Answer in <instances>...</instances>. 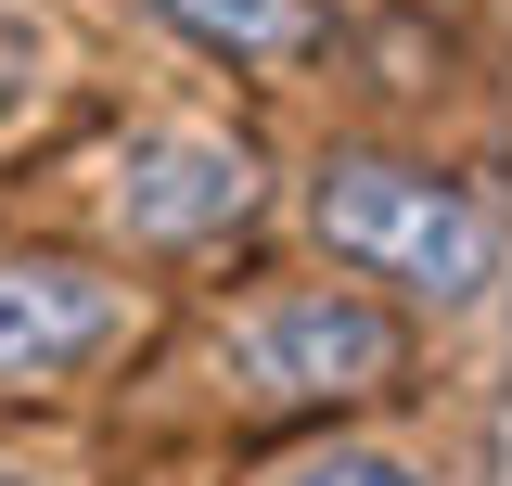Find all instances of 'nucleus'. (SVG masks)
<instances>
[{"label": "nucleus", "mask_w": 512, "mask_h": 486, "mask_svg": "<svg viewBox=\"0 0 512 486\" xmlns=\"http://www.w3.org/2000/svg\"><path fill=\"white\" fill-rule=\"evenodd\" d=\"M320 231L346 256H372V269H397V282H423V295H474L487 282V231L436 180H397V167H346L320 192Z\"/></svg>", "instance_id": "nucleus-1"}, {"label": "nucleus", "mask_w": 512, "mask_h": 486, "mask_svg": "<svg viewBox=\"0 0 512 486\" xmlns=\"http://www.w3.org/2000/svg\"><path fill=\"white\" fill-rule=\"evenodd\" d=\"M128 307L90 269H0V371H77L116 346Z\"/></svg>", "instance_id": "nucleus-2"}, {"label": "nucleus", "mask_w": 512, "mask_h": 486, "mask_svg": "<svg viewBox=\"0 0 512 486\" xmlns=\"http://www.w3.org/2000/svg\"><path fill=\"white\" fill-rule=\"evenodd\" d=\"M116 205L141 218V231H218V218L244 205V154L205 141V128H154V141L116 167Z\"/></svg>", "instance_id": "nucleus-3"}, {"label": "nucleus", "mask_w": 512, "mask_h": 486, "mask_svg": "<svg viewBox=\"0 0 512 486\" xmlns=\"http://www.w3.org/2000/svg\"><path fill=\"white\" fill-rule=\"evenodd\" d=\"M244 359L269 384H359V371H384V320L372 307H333V295H295L244 333Z\"/></svg>", "instance_id": "nucleus-4"}, {"label": "nucleus", "mask_w": 512, "mask_h": 486, "mask_svg": "<svg viewBox=\"0 0 512 486\" xmlns=\"http://www.w3.org/2000/svg\"><path fill=\"white\" fill-rule=\"evenodd\" d=\"M141 13H167V26L218 39V52H282L295 39V0H141Z\"/></svg>", "instance_id": "nucleus-5"}, {"label": "nucleus", "mask_w": 512, "mask_h": 486, "mask_svg": "<svg viewBox=\"0 0 512 486\" xmlns=\"http://www.w3.org/2000/svg\"><path fill=\"white\" fill-rule=\"evenodd\" d=\"M295 486H410V474H384V461H308Z\"/></svg>", "instance_id": "nucleus-6"}]
</instances>
